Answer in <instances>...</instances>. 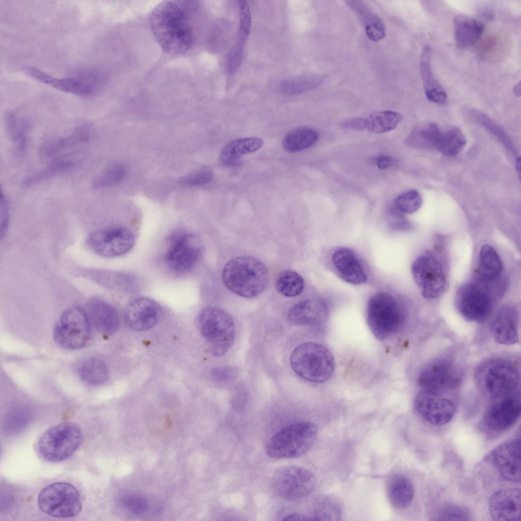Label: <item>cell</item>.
Instances as JSON below:
<instances>
[{
	"instance_id": "1",
	"label": "cell",
	"mask_w": 521,
	"mask_h": 521,
	"mask_svg": "<svg viewBox=\"0 0 521 521\" xmlns=\"http://www.w3.org/2000/svg\"><path fill=\"white\" fill-rule=\"evenodd\" d=\"M199 8L196 2L167 1L152 11L149 23L153 35L166 53H186L194 41L195 15Z\"/></svg>"
},
{
	"instance_id": "2",
	"label": "cell",
	"mask_w": 521,
	"mask_h": 521,
	"mask_svg": "<svg viewBox=\"0 0 521 521\" xmlns=\"http://www.w3.org/2000/svg\"><path fill=\"white\" fill-rule=\"evenodd\" d=\"M222 279L225 286L234 294L246 298L260 295L266 288L269 275L265 265L251 256H239L229 261L223 268Z\"/></svg>"
},
{
	"instance_id": "3",
	"label": "cell",
	"mask_w": 521,
	"mask_h": 521,
	"mask_svg": "<svg viewBox=\"0 0 521 521\" xmlns=\"http://www.w3.org/2000/svg\"><path fill=\"white\" fill-rule=\"evenodd\" d=\"M290 362L298 375L314 383L329 380L335 368L334 358L330 351L323 345L311 341L296 346L291 354Z\"/></svg>"
},
{
	"instance_id": "4",
	"label": "cell",
	"mask_w": 521,
	"mask_h": 521,
	"mask_svg": "<svg viewBox=\"0 0 521 521\" xmlns=\"http://www.w3.org/2000/svg\"><path fill=\"white\" fill-rule=\"evenodd\" d=\"M519 380L517 367L504 359L485 360L477 366L474 372L477 387L491 399L513 394Z\"/></svg>"
},
{
	"instance_id": "5",
	"label": "cell",
	"mask_w": 521,
	"mask_h": 521,
	"mask_svg": "<svg viewBox=\"0 0 521 521\" xmlns=\"http://www.w3.org/2000/svg\"><path fill=\"white\" fill-rule=\"evenodd\" d=\"M317 435L318 428L313 423H292L272 436L267 443L266 452L268 456L276 459L299 457L311 448Z\"/></svg>"
},
{
	"instance_id": "6",
	"label": "cell",
	"mask_w": 521,
	"mask_h": 521,
	"mask_svg": "<svg viewBox=\"0 0 521 521\" xmlns=\"http://www.w3.org/2000/svg\"><path fill=\"white\" fill-rule=\"evenodd\" d=\"M366 319L375 337L384 340L401 329L404 316L400 304L393 296L386 292H379L368 301Z\"/></svg>"
},
{
	"instance_id": "7",
	"label": "cell",
	"mask_w": 521,
	"mask_h": 521,
	"mask_svg": "<svg viewBox=\"0 0 521 521\" xmlns=\"http://www.w3.org/2000/svg\"><path fill=\"white\" fill-rule=\"evenodd\" d=\"M82 435L79 426L66 422L45 430L37 443L39 455L51 462L64 461L71 457L80 447Z\"/></svg>"
},
{
	"instance_id": "8",
	"label": "cell",
	"mask_w": 521,
	"mask_h": 521,
	"mask_svg": "<svg viewBox=\"0 0 521 521\" xmlns=\"http://www.w3.org/2000/svg\"><path fill=\"white\" fill-rule=\"evenodd\" d=\"M197 323L214 355L221 356L228 351L234 341L235 326L226 311L216 307H206L199 313Z\"/></svg>"
},
{
	"instance_id": "9",
	"label": "cell",
	"mask_w": 521,
	"mask_h": 521,
	"mask_svg": "<svg viewBox=\"0 0 521 521\" xmlns=\"http://www.w3.org/2000/svg\"><path fill=\"white\" fill-rule=\"evenodd\" d=\"M40 509L57 518L76 516L81 511L82 503L78 489L68 482H55L45 487L38 498Z\"/></svg>"
},
{
	"instance_id": "10",
	"label": "cell",
	"mask_w": 521,
	"mask_h": 521,
	"mask_svg": "<svg viewBox=\"0 0 521 521\" xmlns=\"http://www.w3.org/2000/svg\"><path fill=\"white\" fill-rule=\"evenodd\" d=\"M315 479L308 470L297 466H286L275 472L271 488L278 497L295 501L310 494L314 489Z\"/></svg>"
},
{
	"instance_id": "11",
	"label": "cell",
	"mask_w": 521,
	"mask_h": 521,
	"mask_svg": "<svg viewBox=\"0 0 521 521\" xmlns=\"http://www.w3.org/2000/svg\"><path fill=\"white\" fill-rule=\"evenodd\" d=\"M90 333V320L87 313L78 307L64 311L53 329V339L61 347L74 350L83 347Z\"/></svg>"
},
{
	"instance_id": "12",
	"label": "cell",
	"mask_w": 521,
	"mask_h": 521,
	"mask_svg": "<svg viewBox=\"0 0 521 521\" xmlns=\"http://www.w3.org/2000/svg\"><path fill=\"white\" fill-rule=\"evenodd\" d=\"M200 256V249L195 237L188 232L172 235L163 255L167 267L176 273H185L192 270Z\"/></svg>"
},
{
	"instance_id": "13",
	"label": "cell",
	"mask_w": 521,
	"mask_h": 521,
	"mask_svg": "<svg viewBox=\"0 0 521 521\" xmlns=\"http://www.w3.org/2000/svg\"><path fill=\"white\" fill-rule=\"evenodd\" d=\"M135 241V234L131 228L127 226H117L95 232L90 235L88 243L91 249L97 254L112 257L129 252Z\"/></svg>"
},
{
	"instance_id": "14",
	"label": "cell",
	"mask_w": 521,
	"mask_h": 521,
	"mask_svg": "<svg viewBox=\"0 0 521 521\" xmlns=\"http://www.w3.org/2000/svg\"><path fill=\"white\" fill-rule=\"evenodd\" d=\"M414 280L422 295L428 299L439 297L445 285V277L440 262L426 251L418 256L411 268Z\"/></svg>"
},
{
	"instance_id": "15",
	"label": "cell",
	"mask_w": 521,
	"mask_h": 521,
	"mask_svg": "<svg viewBox=\"0 0 521 521\" xmlns=\"http://www.w3.org/2000/svg\"><path fill=\"white\" fill-rule=\"evenodd\" d=\"M456 305L465 319L483 322L490 314L493 303L485 290L475 284L469 283L458 289L456 295Z\"/></svg>"
},
{
	"instance_id": "16",
	"label": "cell",
	"mask_w": 521,
	"mask_h": 521,
	"mask_svg": "<svg viewBox=\"0 0 521 521\" xmlns=\"http://www.w3.org/2000/svg\"><path fill=\"white\" fill-rule=\"evenodd\" d=\"M459 378L451 361L440 358L425 366L419 374L418 382L422 390L443 394L454 387Z\"/></svg>"
},
{
	"instance_id": "17",
	"label": "cell",
	"mask_w": 521,
	"mask_h": 521,
	"mask_svg": "<svg viewBox=\"0 0 521 521\" xmlns=\"http://www.w3.org/2000/svg\"><path fill=\"white\" fill-rule=\"evenodd\" d=\"M442 395L422 390L414 400V406L417 413L426 422L435 426L448 423L455 414V406L453 402Z\"/></svg>"
},
{
	"instance_id": "18",
	"label": "cell",
	"mask_w": 521,
	"mask_h": 521,
	"mask_svg": "<svg viewBox=\"0 0 521 521\" xmlns=\"http://www.w3.org/2000/svg\"><path fill=\"white\" fill-rule=\"evenodd\" d=\"M519 398L511 394L492 399L484 413V421L491 430L501 432L511 427L520 415Z\"/></svg>"
},
{
	"instance_id": "19",
	"label": "cell",
	"mask_w": 521,
	"mask_h": 521,
	"mask_svg": "<svg viewBox=\"0 0 521 521\" xmlns=\"http://www.w3.org/2000/svg\"><path fill=\"white\" fill-rule=\"evenodd\" d=\"M520 440L514 439L500 444L490 453L492 464L507 481L520 482Z\"/></svg>"
},
{
	"instance_id": "20",
	"label": "cell",
	"mask_w": 521,
	"mask_h": 521,
	"mask_svg": "<svg viewBox=\"0 0 521 521\" xmlns=\"http://www.w3.org/2000/svg\"><path fill=\"white\" fill-rule=\"evenodd\" d=\"M161 315L160 305L148 297H140L130 302L126 307L125 318L128 326L134 330L143 331L153 327Z\"/></svg>"
},
{
	"instance_id": "21",
	"label": "cell",
	"mask_w": 521,
	"mask_h": 521,
	"mask_svg": "<svg viewBox=\"0 0 521 521\" xmlns=\"http://www.w3.org/2000/svg\"><path fill=\"white\" fill-rule=\"evenodd\" d=\"M488 509L496 521H516L520 517V490L517 488H503L490 497Z\"/></svg>"
},
{
	"instance_id": "22",
	"label": "cell",
	"mask_w": 521,
	"mask_h": 521,
	"mask_svg": "<svg viewBox=\"0 0 521 521\" xmlns=\"http://www.w3.org/2000/svg\"><path fill=\"white\" fill-rule=\"evenodd\" d=\"M329 315V307L325 301L310 299L293 305L288 310L287 318L295 326H315L324 323Z\"/></svg>"
},
{
	"instance_id": "23",
	"label": "cell",
	"mask_w": 521,
	"mask_h": 521,
	"mask_svg": "<svg viewBox=\"0 0 521 521\" xmlns=\"http://www.w3.org/2000/svg\"><path fill=\"white\" fill-rule=\"evenodd\" d=\"M494 339L502 344H513L519 339L518 314L512 305H505L496 313L492 322Z\"/></svg>"
},
{
	"instance_id": "24",
	"label": "cell",
	"mask_w": 521,
	"mask_h": 521,
	"mask_svg": "<svg viewBox=\"0 0 521 521\" xmlns=\"http://www.w3.org/2000/svg\"><path fill=\"white\" fill-rule=\"evenodd\" d=\"M87 314L96 329L107 334L117 332L120 320L115 309L108 303L99 298L91 300L88 304Z\"/></svg>"
},
{
	"instance_id": "25",
	"label": "cell",
	"mask_w": 521,
	"mask_h": 521,
	"mask_svg": "<svg viewBox=\"0 0 521 521\" xmlns=\"http://www.w3.org/2000/svg\"><path fill=\"white\" fill-rule=\"evenodd\" d=\"M24 72L32 78L60 91L80 96H89L95 92L88 82L75 78H55L36 68L25 67Z\"/></svg>"
},
{
	"instance_id": "26",
	"label": "cell",
	"mask_w": 521,
	"mask_h": 521,
	"mask_svg": "<svg viewBox=\"0 0 521 521\" xmlns=\"http://www.w3.org/2000/svg\"><path fill=\"white\" fill-rule=\"evenodd\" d=\"M333 264L344 281L354 285L367 281V276L359 260L351 250L340 248L332 254Z\"/></svg>"
},
{
	"instance_id": "27",
	"label": "cell",
	"mask_w": 521,
	"mask_h": 521,
	"mask_svg": "<svg viewBox=\"0 0 521 521\" xmlns=\"http://www.w3.org/2000/svg\"><path fill=\"white\" fill-rule=\"evenodd\" d=\"M431 49L429 45L422 49L420 60L421 79L426 98L438 104L447 103V95L443 88L435 78L431 69Z\"/></svg>"
},
{
	"instance_id": "28",
	"label": "cell",
	"mask_w": 521,
	"mask_h": 521,
	"mask_svg": "<svg viewBox=\"0 0 521 521\" xmlns=\"http://www.w3.org/2000/svg\"><path fill=\"white\" fill-rule=\"evenodd\" d=\"M455 40L461 48L474 46L479 41L484 31L483 23L469 16L459 14L453 20Z\"/></svg>"
},
{
	"instance_id": "29",
	"label": "cell",
	"mask_w": 521,
	"mask_h": 521,
	"mask_svg": "<svg viewBox=\"0 0 521 521\" xmlns=\"http://www.w3.org/2000/svg\"><path fill=\"white\" fill-rule=\"evenodd\" d=\"M263 143V140L257 137L234 139L227 143L222 149L220 161L224 166L237 165L241 157L257 151Z\"/></svg>"
},
{
	"instance_id": "30",
	"label": "cell",
	"mask_w": 521,
	"mask_h": 521,
	"mask_svg": "<svg viewBox=\"0 0 521 521\" xmlns=\"http://www.w3.org/2000/svg\"><path fill=\"white\" fill-rule=\"evenodd\" d=\"M345 3L357 14L365 27L367 37L370 40L379 41L385 37L384 23L371 9L362 1L349 0Z\"/></svg>"
},
{
	"instance_id": "31",
	"label": "cell",
	"mask_w": 521,
	"mask_h": 521,
	"mask_svg": "<svg viewBox=\"0 0 521 521\" xmlns=\"http://www.w3.org/2000/svg\"><path fill=\"white\" fill-rule=\"evenodd\" d=\"M76 370L82 381L92 385L103 384L109 377L106 363L95 357L87 358L80 361L76 367Z\"/></svg>"
},
{
	"instance_id": "32",
	"label": "cell",
	"mask_w": 521,
	"mask_h": 521,
	"mask_svg": "<svg viewBox=\"0 0 521 521\" xmlns=\"http://www.w3.org/2000/svg\"><path fill=\"white\" fill-rule=\"evenodd\" d=\"M387 492L390 502L398 508L409 506L414 495L412 483L407 477L401 475H396L391 479Z\"/></svg>"
},
{
	"instance_id": "33",
	"label": "cell",
	"mask_w": 521,
	"mask_h": 521,
	"mask_svg": "<svg viewBox=\"0 0 521 521\" xmlns=\"http://www.w3.org/2000/svg\"><path fill=\"white\" fill-rule=\"evenodd\" d=\"M318 137L317 132L312 128L307 127L296 128L284 136L282 146L288 152H299L312 146L316 142Z\"/></svg>"
},
{
	"instance_id": "34",
	"label": "cell",
	"mask_w": 521,
	"mask_h": 521,
	"mask_svg": "<svg viewBox=\"0 0 521 521\" xmlns=\"http://www.w3.org/2000/svg\"><path fill=\"white\" fill-rule=\"evenodd\" d=\"M90 137V130L87 126H82L70 134L52 140L44 144L41 149L42 156H51L66 149L87 141Z\"/></svg>"
},
{
	"instance_id": "35",
	"label": "cell",
	"mask_w": 521,
	"mask_h": 521,
	"mask_svg": "<svg viewBox=\"0 0 521 521\" xmlns=\"http://www.w3.org/2000/svg\"><path fill=\"white\" fill-rule=\"evenodd\" d=\"M5 123L8 135L13 141L17 151L24 153L27 147V133L29 123L13 112H8L5 117Z\"/></svg>"
},
{
	"instance_id": "36",
	"label": "cell",
	"mask_w": 521,
	"mask_h": 521,
	"mask_svg": "<svg viewBox=\"0 0 521 521\" xmlns=\"http://www.w3.org/2000/svg\"><path fill=\"white\" fill-rule=\"evenodd\" d=\"M503 270L499 255L493 247L489 245H483L480 250L478 270L480 276L487 280L497 277Z\"/></svg>"
},
{
	"instance_id": "37",
	"label": "cell",
	"mask_w": 521,
	"mask_h": 521,
	"mask_svg": "<svg viewBox=\"0 0 521 521\" xmlns=\"http://www.w3.org/2000/svg\"><path fill=\"white\" fill-rule=\"evenodd\" d=\"M367 119V130L382 133L394 130L401 121L402 116L393 111H377L372 113Z\"/></svg>"
},
{
	"instance_id": "38",
	"label": "cell",
	"mask_w": 521,
	"mask_h": 521,
	"mask_svg": "<svg viewBox=\"0 0 521 521\" xmlns=\"http://www.w3.org/2000/svg\"><path fill=\"white\" fill-rule=\"evenodd\" d=\"M466 143V137L460 129L454 128L441 132L436 148L445 155L454 156L462 150Z\"/></svg>"
},
{
	"instance_id": "39",
	"label": "cell",
	"mask_w": 521,
	"mask_h": 521,
	"mask_svg": "<svg viewBox=\"0 0 521 521\" xmlns=\"http://www.w3.org/2000/svg\"><path fill=\"white\" fill-rule=\"evenodd\" d=\"M76 161L67 158H59L52 161L47 166L27 177L24 181L25 186L37 184L64 172L74 167Z\"/></svg>"
},
{
	"instance_id": "40",
	"label": "cell",
	"mask_w": 521,
	"mask_h": 521,
	"mask_svg": "<svg viewBox=\"0 0 521 521\" xmlns=\"http://www.w3.org/2000/svg\"><path fill=\"white\" fill-rule=\"evenodd\" d=\"M342 515V507L339 501L331 496L319 497L314 505V520H338Z\"/></svg>"
},
{
	"instance_id": "41",
	"label": "cell",
	"mask_w": 521,
	"mask_h": 521,
	"mask_svg": "<svg viewBox=\"0 0 521 521\" xmlns=\"http://www.w3.org/2000/svg\"><path fill=\"white\" fill-rule=\"evenodd\" d=\"M277 291L282 295L294 297L299 295L304 287V280L297 272L286 270L282 271L275 281Z\"/></svg>"
},
{
	"instance_id": "42",
	"label": "cell",
	"mask_w": 521,
	"mask_h": 521,
	"mask_svg": "<svg viewBox=\"0 0 521 521\" xmlns=\"http://www.w3.org/2000/svg\"><path fill=\"white\" fill-rule=\"evenodd\" d=\"M441 131L435 124L414 129L407 138V143L411 147L427 149L436 147Z\"/></svg>"
},
{
	"instance_id": "43",
	"label": "cell",
	"mask_w": 521,
	"mask_h": 521,
	"mask_svg": "<svg viewBox=\"0 0 521 521\" xmlns=\"http://www.w3.org/2000/svg\"><path fill=\"white\" fill-rule=\"evenodd\" d=\"M322 82L320 76L310 75L282 80L278 84V89L285 95L300 94L316 88Z\"/></svg>"
},
{
	"instance_id": "44",
	"label": "cell",
	"mask_w": 521,
	"mask_h": 521,
	"mask_svg": "<svg viewBox=\"0 0 521 521\" xmlns=\"http://www.w3.org/2000/svg\"><path fill=\"white\" fill-rule=\"evenodd\" d=\"M125 175V169L123 165L113 164L93 179L91 188L98 190L116 185L123 180Z\"/></svg>"
},
{
	"instance_id": "45",
	"label": "cell",
	"mask_w": 521,
	"mask_h": 521,
	"mask_svg": "<svg viewBox=\"0 0 521 521\" xmlns=\"http://www.w3.org/2000/svg\"><path fill=\"white\" fill-rule=\"evenodd\" d=\"M422 198L420 193L414 189L406 191L398 196L394 201L393 209L401 214H413L421 207Z\"/></svg>"
},
{
	"instance_id": "46",
	"label": "cell",
	"mask_w": 521,
	"mask_h": 521,
	"mask_svg": "<svg viewBox=\"0 0 521 521\" xmlns=\"http://www.w3.org/2000/svg\"><path fill=\"white\" fill-rule=\"evenodd\" d=\"M436 520H467L470 519V514L465 507L449 504L446 505L437 513Z\"/></svg>"
},
{
	"instance_id": "47",
	"label": "cell",
	"mask_w": 521,
	"mask_h": 521,
	"mask_svg": "<svg viewBox=\"0 0 521 521\" xmlns=\"http://www.w3.org/2000/svg\"><path fill=\"white\" fill-rule=\"evenodd\" d=\"M240 24L238 39L245 43L250 33L251 17L249 5L246 1L239 2Z\"/></svg>"
},
{
	"instance_id": "48",
	"label": "cell",
	"mask_w": 521,
	"mask_h": 521,
	"mask_svg": "<svg viewBox=\"0 0 521 521\" xmlns=\"http://www.w3.org/2000/svg\"><path fill=\"white\" fill-rule=\"evenodd\" d=\"M121 501L128 510L135 514L143 513L148 506V501L144 498L135 495H126Z\"/></svg>"
},
{
	"instance_id": "49",
	"label": "cell",
	"mask_w": 521,
	"mask_h": 521,
	"mask_svg": "<svg viewBox=\"0 0 521 521\" xmlns=\"http://www.w3.org/2000/svg\"><path fill=\"white\" fill-rule=\"evenodd\" d=\"M9 203L5 194L3 193L2 189H1L0 196V231L1 239H3L6 233L9 222Z\"/></svg>"
},
{
	"instance_id": "50",
	"label": "cell",
	"mask_w": 521,
	"mask_h": 521,
	"mask_svg": "<svg viewBox=\"0 0 521 521\" xmlns=\"http://www.w3.org/2000/svg\"><path fill=\"white\" fill-rule=\"evenodd\" d=\"M213 178V172L210 169H204L187 179L186 183L192 186L204 185L210 182Z\"/></svg>"
},
{
	"instance_id": "51",
	"label": "cell",
	"mask_w": 521,
	"mask_h": 521,
	"mask_svg": "<svg viewBox=\"0 0 521 521\" xmlns=\"http://www.w3.org/2000/svg\"><path fill=\"white\" fill-rule=\"evenodd\" d=\"M342 126L344 128L355 130H367V119L364 118H354L343 122Z\"/></svg>"
},
{
	"instance_id": "52",
	"label": "cell",
	"mask_w": 521,
	"mask_h": 521,
	"mask_svg": "<svg viewBox=\"0 0 521 521\" xmlns=\"http://www.w3.org/2000/svg\"><path fill=\"white\" fill-rule=\"evenodd\" d=\"M394 162L393 159L388 156H379L376 160L377 165L379 169H385L391 166Z\"/></svg>"
},
{
	"instance_id": "53",
	"label": "cell",
	"mask_w": 521,
	"mask_h": 521,
	"mask_svg": "<svg viewBox=\"0 0 521 521\" xmlns=\"http://www.w3.org/2000/svg\"><path fill=\"white\" fill-rule=\"evenodd\" d=\"M282 520H314V519L303 514L294 513L284 516Z\"/></svg>"
}]
</instances>
